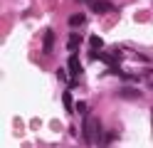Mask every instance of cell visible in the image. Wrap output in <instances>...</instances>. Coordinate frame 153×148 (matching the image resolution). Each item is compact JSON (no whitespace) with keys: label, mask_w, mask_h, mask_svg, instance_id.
Wrapping results in <instances>:
<instances>
[{"label":"cell","mask_w":153,"mask_h":148,"mask_svg":"<svg viewBox=\"0 0 153 148\" xmlns=\"http://www.w3.org/2000/svg\"><path fill=\"white\" fill-rule=\"evenodd\" d=\"M119 96H123V99H141V91L138 89H131V86H121Z\"/></svg>","instance_id":"cell-3"},{"label":"cell","mask_w":153,"mask_h":148,"mask_svg":"<svg viewBox=\"0 0 153 148\" xmlns=\"http://www.w3.org/2000/svg\"><path fill=\"white\" fill-rule=\"evenodd\" d=\"M52 42H54V32H52V30H47V32H45V42H42L45 54H50V52H52Z\"/></svg>","instance_id":"cell-4"},{"label":"cell","mask_w":153,"mask_h":148,"mask_svg":"<svg viewBox=\"0 0 153 148\" xmlns=\"http://www.w3.org/2000/svg\"><path fill=\"white\" fill-rule=\"evenodd\" d=\"M62 101H64V106L72 111V96H69V94H64V99H62Z\"/></svg>","instance_id":"cell-9"},{"label":"cell","mask_w":153,"mask_h":148,"mask_svg":"<svg viewBox=\"0 0 153 148\" xmlns=\"http://www.w3.org/2000/svg\"><path fill=\"white\" fill-rule=\"evenodd\" d=\"M76 3H91V0H76Z\"/></svg>","instance_id":"cell-11"},{"label":"cell","mask_w":153,"mask_h":148,"mask_svg":"<svg viewBox=\"0 0 153 148\" xmlns=\"http://www.w3.org/2000/svg\"><path fill=\"white\" fill-rule=\"evenodd\" d=\"M76 111H79V114H84V111H87V104H84V101H79V104H76Z\"/></svg>","instance_id":"cell-10"},{"label":"cell","mask_w":153,"mask_h":148,"mask_svg":"<svg viewBox=\"0 0 153 148\" xmlns=\"http://www.w3.org/2000/svg\"><path fill=\"white\" fill-rule=\"evenodd\" d=\"M91 10H94V13H99V15H104V13H111L114 5L109 3V0H91Z\"/></svg>","instance_id":"cell-2"},{"label":"cell","mask_w":153,"mask_h":148,"mask_svg":"<svg viewBox=\"0 0 153 148\" xmlns=\"http://www.w3.org/2000/svg\"><path fill=\"white\" fill-rule=\"evenodd\" d=\"M82 136H84V141H87L89 146L106 143V141H104V128H101V121H99V118H87L84 126H82Z\"/></svg>","instance_id":"cell-1"},{"label":"cell","mask_w":153,"mask_h":148,"mask_svg":"<svg viewBox=\"0 0 153 148\" xmlns=\"http://www.w3.org/2000/svg\"><path fill=\"white\" fill-rule=\"evenodd\" d=\"M89 42H91V47H94V49H99V47H101V45H104V42H101V39H99V37H97V35H94V37H91V39H89Z\"/></svg>","instance_id":"cell-8"},{"label":"cell","mask_w":153,"mask_h":148,"mask_svg":"<svg viewBox=\"0 0 153 148\" xmlns=\"http://www.w3.org/2000/svg\"><path fill=\"white\" fill-rule=\"evenodd\" d=\"M69 72H72L74 77L82 72V64H79V59H76V57H69Z\"/></svg>","instance_id":"cell-6"},{"label":"cell","mask_w":153,"mask_h":148,"mask_svg":"<svg viewBox=\"0 0 153 148\" xmlns=\"http://www.w3.org/2000/svg\"><path fill=\"white\" fill-rule=\"evenodd\" d=\"M79 42H82V37H79V35H72V37H69V49H76Z\"/></svg>","instance_id":"cell-7"},{"label":"cell","mask_w":153,"mask_h":148,"mask_svg":"<svg viewBox=\"0 0 153 148\" xmlns=\"http://www.w3.org/2000/svg\"><path fill=\"white\" fill-rule=\"evenodd\" d=\"M84 22H87V17H84L82 13H76V15H72V17H69V25H72V27H82Z\"/></svg>","instance_id":"cell-5"}]
</instances>
